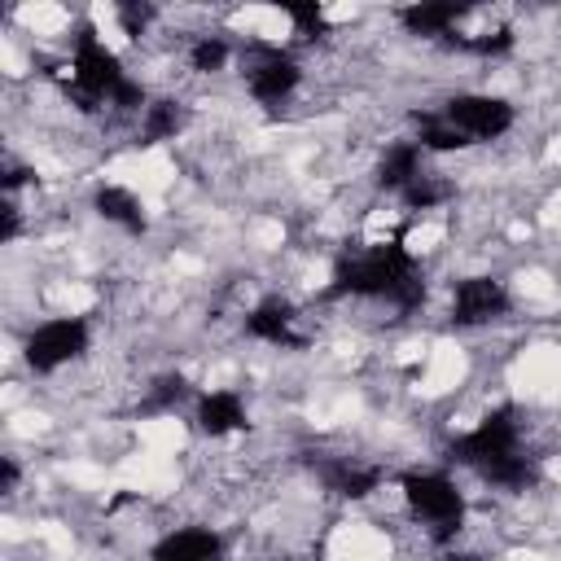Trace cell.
<instances>
[{
  "label": "cell",
  "mask_w": 561,
  "mask_h": 561,
  "mask_svg": "<svg viewBox=\"0 0 561 561\" xmlns=\"http://www.w3.org/2000/svg\"><path fill=\"white\" fill-rule=\"evenodd\" d=\"M399 491H403V504L408 513L434 535V539H451L460 526H465V491L460 482L447 473V469H412L399 478Z\"/></svg>",
  "instance_id": "cell-3"
},
{
  "label": "cell",
  "mask_w": 561,
  "mask_h": 561,
  "mask_svg": "<svg viewBox=\"0 0 561 561\" xmlns=\"http://www.w3.org/2000/svg\"><path fill=\"white\" fill-rule=\"evenodd\" d=\"M149 561H224V535L215 526H175L149 548Z\"/></svg>",
  "instance_id": "cell-8"
},
{
  "label": "cell",
  "mask_w": 561,
  "mask_h": 561,
  "mask_svg": "<svg viewBox=\"0 0 561 561\" xmlns=\"http://www.w3.org/2000/svg\"><path fill=\"white\" fill-rule=\"evenodd\" d=\"M508 307H513L508 285H504L500 276L482 272V276H460V280L451 285V307H447V316H451L456 329H486V324L504 320Z\"/></svg>",
  "instance_id": "cell-7"
},
{
  "label": "cell",
  "mask_w": 561,
  "mask_h": 561,
  "mask_svg": "<svg viewBox=\"0 0 561 561\" xmlns=\"http://www.w3.org/2000/svg\"><path fill=\"white\" fill-rule=\"evenodd\" d=\"M184 127V105L175 96H158L140 110V127H136V140L140 145H158V140H175Z\"/></svg>",
  "instance_id": "cell-15"
},
{
  "label": "cell",
  "mask_w": 561,
  "mask_h": 561,
  "mask_svg": "<svg viewBox=\"0 0 561 561\" xmlns=\"http://www.w3.org/2000/svg\"><path fill=\"white\" fill-rule=\"evenodd\" d=\"M92 210H96L105 224L123 228V232H145V202H140V193L127 188V184H96Z\"/></svg>",
  "instance_id": "cell-13"
},
{
  "label": "cell",
  "mask_w": 561,
  "mask_h": 561,
  "mask_svg": "<svg viewBox=\"0 0 561 561\" xmlns=\"http://www.w3.org/2000/svg\"><path fill=\"white\" fill-rule=\"evenodd\" d=\"M438 561H482L478 552H465V548H451V552H443Z\"/></svg>",
  "instance_id": "cell-20"
},
{
  "label": "cell",
  "mask_w": 561,
  "mask_h": 561,
  "mask_svg": "<svg viewBox=\"0 0 561 561\" xmlns=\"http://www.w3.org/2000/svg\"><path fill=\"white\" fill-rule=\"evenodd\" d=\"M421 162H425V149L416 145V136L386 140V149H381L377 162H373V184H377L381 193H403L412 180L425 175Z\"/></svg>",
  "instance_id": "cell-9"
},
{
  "label": "cell",
  "mask_w": 561,
  "mask_h": 561,
  "mask_svg": "<svg viewBox=\"0 0 561 561\" xmlns=\"http://www.w3.org/2000/svg\"><path fill=\"white\" fill-rule=\"evenodd\" d=\"M438 114H443L469 145H478V140H500V136H508V131L517 127V105H513L508 96H500V92H451V96L438 105Z\"/></svg>",
  "instance_id": "cell-5"
},
{
  "label": "cell",
  "mask_w": 561,
  "mask_h": 561,
  "mask_svg": "<svg viewBox=\"0 0 561 561\" xmlns=\"http://www.w3.org/2000/svg\"><path fill=\"white\" fill-rule=\"evenodd\" d=\"M294 307L285 302V298H263V302H254L250 311H245V320H241V329H245V337H254V342H267V346H294Z\"/></svg>",
  "instance_id": "cell-11"
},
{
  "label": "cell",
  "mask_w": 561,
  "mask_h": 561,
  "mask_svg": "<svg viewBox=\"0 0 561 561\" xmlns=\"http://www.w3.org/2000/svg\"><path fill=\"white\" fill-rule=\"evenodd\" d=\"M245 92L259 105H285L302 88V61L280 44H254L245 57Z\"/></svg>",
  "instance_id": "cell-6"
},
{
  "label": "cell",
  "mask_w": 561,
  "mask_h": 561,
  "mask_svg": "<svg viewBox=\"0 0 561 561\" xmlns=\"http://www.w3.org/2000/svg\"><path fill=\"white\" fill-rule=\"evenodd\" d=\"M333 298H373V302H390L394 311H416L425 302V276L416 263V250L408 245V237L394 241H377L368 250L342 254L333 263Z\"/></svg>",
  "instance_id": "cell-1"
},
{
  "label": "cell",
  "mask_w": 561,
  "mask_h": 561,
  "mask_svg": "<svg viewBox=\"0 0 561 561\" xmlns=\"http://www.w3.org/2000/svg\"><path fill=\"white\" fill-rule=\"evenodd\" d=\"M285 18L294 22V35H302V39L329 35V13L320 4H285Z\"/></svg>",
  "instance_id": "cell-19"
},
{
  "label": "cell",
  "mask_w": 561,
  "mask_h": 561,
  "mask_svg": "<svg viewBox=\"0 0 561 561\" xmlns=\"http://www.w3.org/2000/svg\"><path fill=\"white\" fill-rule=\"evenodd\" d=\"M451 193H456V188H451L447 180H438V175H421V180H412V184H408L399 197H403V206H408V210H416V215H421V210L443 206Z\"/></svg>",
  "instance_id": "cell-18"
},
{
  "label": "cell",
  "mask_w": 561,
  "mask_h": 561,
  "mask_svg": "<svg viewBox=\"0 0 561 561\" xmlns=\"http://www.w3.org/2000/svg\"><path fill=\"white\" fill-rule=\"evenodd\" d=\"M416 145H421L425 153H460V149H469V140H465L438 110H430V114L416 118Z\"/></svg>",
  "instance_id": "cell-16"
},
{
  "label": "cell",
  "mask_w": 561,
  "mask_h": 561,
  "mask_svg": "<svg viewBox=\"0 0 561 561\" xmlns=\"http://www.w3.org/2000/svg\"><path fill=\"white\" fill-rule=\"evenodd\" d=\"M473 9L469 4H408V9H399V22H403V31L408 35H421V39H451L456 35V26L469 18Z\"/></svg>",
  "instance_id": "cell-12"
},
{
  "label": "cell",
  "mask_w": 561,
  "mask_h": 561,
  "mask_svg": "<svg viewBox=\"0 0 561 561\" xmlns=\"http://www.w3.org/2000/svg\"><path fill=\"white\" fill-rule=\"evenodd\" d=\"M88 346H92V324H88V316H70V311H66V316H48V320H39V324L26 329V337H22V359H26L31 373L48 377V373H61V368H70L75 359H83Z\"/></svg>",
  "instance_id": "cell-4"
},
{
  "label": "cell",
  "mask_w": 561,
  "mask_h": 561,
  "mask_svg": "<svg viewBox=\"0 0 561 561\" xmlns=\"http://www.w3.org/2000/svg\"><path fill=\"white\" fill-rule=\"evenodd\" d=\"M197 430L202 434H210V438H228V434H237V430H245V421H250V412H245V399L237 394V390H228V386H215V390H202L197 394Z\"/></svg>",
  "instance_id": "cell-10"
},
{
  "label": "cell",
  "mask_w": 561,
  "mask_h": 561,
  "mask_svg": "<svg viewBox=\"0 0 561 561\" xmlns=\"http://www.w3.org/2000/svg\"><path fill=\"white\" fill-rule=\"evenodd\" d=\"M522 416L517 408H495L486 412L473 430L456 434L451 447H447V460L473 469L482 482L491 486H504V491H526L535 482V456H526V443H522Z\"/></svg>",
  "instance_id": "cell-2"
},
{
  "label": "cell",
  "mask_w": 561,
  "mask_h": 561,
  "mask_svg": "<svg viewBox=\"0 0 561 561\" xmlns=\"http://www.w3.org/2000/svg\"><path fill=\"white\" fill-rule=\"evenodd\" d=\"M184 57H188V70L193 75H219L232 61V44L224 35H193Z\"/></svg>",
  "instance_id": "cell-17"
},
{
  "label": "cell",
  "mask_w": 561,
  "mask_h": 561,
  "mask_svg": "<svg viewBox=\"0 0 561 561\" xmlns=\"http://www.w3.org/2000/svg\"><path fill=\"white\" fill-rule=\"evenodd\" d=\"M320 478H324L329 491H337V495H346V500H364V495L377 491L381 469H377V465H359V460H351V456H337V460H329V465L320 469Z\"/></svg>",
  "instance_id": "cell-14"
}]
</instances>
